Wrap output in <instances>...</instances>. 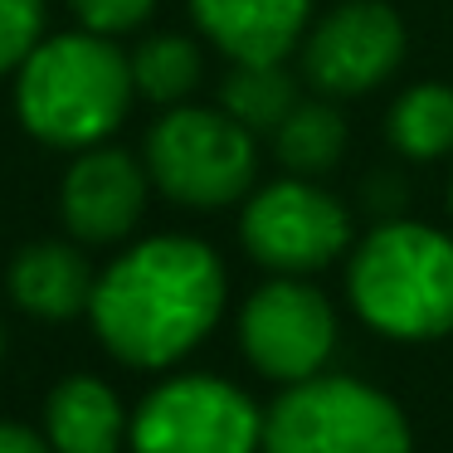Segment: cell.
<instances>
[{
	"label": "cell",
	"instance_id": "1",
	"mask_svg": "<svg viewBox=\"0 0 453 453\" xmlns=\"http://www.w3.org/2000/svg\"><path fill=\"white\" fill-rule=\"evenodd\" d=\"M225 268L200 239H142L93 288V326L127 365H171L215 326Z\"/></svg>",
	"mask_w": 453,
	"mask_h": 453
},
{
	"label": "cell",
	"instance_id": "2",
	"mask_svg": "<svg viewBox=\"0 0 453 453\" xmlns=\"http://www.w3.org/2000/svg\"><path fill=\"white\" fill-rule=\"evenodd\" d=\"M137 83L132 64L108 35H44L15 73V118L35 142L59 151L103 147L122 127Z\"/></svg>",
	"mask_w": 453,
	"mask_h": 453
},
{
	"label": "cell",
	"instance_id": "3",
	"mask_svg": "<svg viewBox=\"0 0 453 453\" xmlns=\"http://www.w3.org/2000/svg\"><path fill=\"white\" fill-rule=\"evenodd\" d=\"M351 303L400 342L453 332V239L414 219L380 225L351 258Z\"/></svg>",
	"mask_w": 453,
	"mask_h": 453
},
{
	"label": "cell",
	"instance_id": "4",
	"mask_svg": "<svg viewBox=\"0 0 453 453\" xmlns=\"http://www.w3.org/2000/svg\"><path fill=\"white\" fill-rule=\"evenodd\" d=\"M258 171L254 132L225 108H166L147 137V176L166 200L190 210H219L244 200Z\"/></svg>",
	"mask_w": 453,
	"mask_h": 453
},
{
	"label": "cell",
	"instance_id": "5",
	"mask_svg": "<svg viewBox=\"0 0 453 453\" xmlns=\"http://www.w3.org/2000/svg\"><path fill=\"white\" fill-rule=\"evenodd\" d=\"M264 453H410V429L380 390L342 375H312L264 419Z\"/></svg>",
	"mask_w": 453,
	"mask_h": 453
},
{
	"label": "cell",
	"instance_id": "6",
	"mask_svg": "<svg viewBox=\"0 0 453 453\" xmlns=\"http://www.w3.org/2000/svg\"><path fill=\"white\" fill-rule=\"evenodd\" d=\"M303 83L317 98H361L404 64V20L385 0H342L303 35Z\"/></svg>",
	"mask_w": 453,
	"mask_h": 453
},
{
	"label": "cell",
	"instance_id": "7",
	"mask_svg": "<svg viewBox=\"0 0 453 453\" xmlns=\"http://www.w3.org/2000/svg\"><path fill=\"white\" fill-rule=\"evenodd\" d=\"M239 239H244L249 258H258L273 273L297 278V273H317L342 254L346 239H351V219L322 186L288 176L249 196Z\"/></svg>",
	"mask_w": 453,
	"mask_h": 453
},
{
	"label": "cell",
	"instance_id": "8",
	"mask_svg": "<svg viewBox=\"0 0 453 453\" xmlns=\"http://www.w3.org/2000/svg\"><path fill=\"white\" fill-rule=\"evenodd\" d=\"M264 439L258 410L225 380H171L137 410V453H254Z\"/></svg>",
	"mask_w": 453,
	"mask_h": 453
},
{
	"label": "cell",
	"instance_id": "9",
	"mask_svg": "<svg viewBox=\"0 0 453 453\" xmlns=\"http://www.w3.org/2000/svg\"><path fill=\"white\" fill-rule=\"evenodd\" d=\"M239 336H244L249 361L268 380L297 385L312 380L326 365V356L336 346V317L317 288L297 283V278H278L244 303Z\"/></svg>",
	"mask_w": 453,
	"mask_h": 453
},
{
	"label": "cell",
	"instance_id": "10",
	"mask_svg": "<svg viewBox=\"0 0 453 453\" xmlns=\"http://www.w3.org/2000/svg\"><path fill=\"white\" fill-rule=\"evenodd\" d=\"M147 166L122 147H88L69 166L59 190V210L73 239L83 244H118L137 229L147 210Z\"/></svg>",
	"mask_w": 453,
	"mask_h": 453
},
{
	"label": "cell",
	"instance_id": "11",
	"mask_svg": "<svg viewBox=\"0 0 453 453\" xmlns=\"http://www.w3.org/2000/svg\"><path fill=\"white\" fill-rule=\"evenodd\" d=\"M200 35L229 64L288 59L312 25V0H190Z\"/></svg>",
	"mask_w": 453,
	"mask_h": 453
},
{
	"label": "cell",
	"instance_id": "12",
	"mask_svg": "<svg viewBox=\"0 0 453 453\" xmlns=\"http://www.w3.org/2000/svg\"><path fill=\"white\" fill-rule=\"evenodd\" d=\"M11 297L15 307H25L30 317H44V322H64V317L93 307V278L88 258L79 249L59 244V239H44V244H30L15 254L11 264Z\"/></svg>",
	"mask_w": 453,
	"mask_h": 453
},
{
	"label": "cell",
	"instance_id": "13",
	"mask_svg": "<svg viewBox=\"0 0 453 453\" xmlns=\"http://www.w3.org/2000/svg\"><path fill=\"white\" fill-rule=\"evenodd\" d=\"M122 404L103 380H64L50 395V449L54 453H118Z\"/></svg>",
	"mask_w": 453,
	"mask_h": 453
},
{
	"label": "cell",
	"instance_id": "14",
	"mask_svg": "<svg viewBox=\"0 0 453 453\" xmlns=\"http://www.w3.org/2000/svg\"><path fill=\"white\" fill-rule=\"evenodd\" d=\"M297 73L288 59H264V64H229L225 83H219V108L239 122L244 132H268L273 137L283 118L297 108Z\"/></svg>",
	"mask_w": 453,
	"mask_h": 453
},
{
	"label": "cell",
	"instance_id": "15",
	"mask_svg": "<svg viewBox=\"0 0 453 453\" xmlns=\"http://www.w3.org/2000/svg\"><path fill=\"white\" fill-rule=\"evenodd\" d=\"M346 118L336 112L332 98H303L273 132V151L288 166V176H326L336 161L346 157Z\"/></svg>",
	"mask_w": 453,
	"mask_h": 453
},
{
	"label": "cell",
	"instance_id": "16",
	"mask_svg": "<svg viewBox=\"0 0 453 453\" xmlns=\"http://www.w3.org/2000/svg\"><path fill=\"white\" fill-rule=\"evenodd\" d=\"M137 98L161 103V108H180L190 93L205 83V54L190 35H147L137 50L127 54Z\"/></svg>",
	"mask_w": 453,
	"mask_h": 453
},
{
	"label": "cell",
	"instance_id": "17",
	"mask_svg": "<svg viewBox=\"0 0 453 453\" xmlns=\"http://www.w3.org/2000/svg\"><path fill=\"white\" fill-rule=\"evenodd\" d=\"M390 147L404 161H439L453 151V88L439 79L414 83L395 98L390 108Z\"/></svg>",
	"mask_w": 453,
	"mask_h": 453
},
{
	"label": "cell",
	"instance_id": "18",
	"mask_svg": "<svg viewBox=\"0 0 453 453\" xmlns=\"http://www.w3.org/2000/svg\"><path fill=\"white\" fill-rule=\"evenodd\" d=\"M44 40V0H0V79L20 73V64Z\"/></svg>",
	"mask_w": 453,
	"mask_h": 453
},
{
	"label": "cell",
	"instance_id": "19",
	"mask_svg": "<svg viewBox=\"0 0 453 453\" xmlns=\"http://www.w3.org/2000/svg\"><path fill=\"white\" fill-rule=\"evenodd\" d=\"M69 11L79 15L83 30L118 40V35H132L151 20L157 0H69Z\"/></svg>",
	"mask_w": 453,
	"mask_h": 453
},
{
	"label": "cell",
	"instance_id": "20",
	"mask_svg": "<svg viewBox=\"0 0 453 453\" xmlns=\"http://www.w3.org/2000/svg\"><path fill=\"white\" fill-rule=\"evenodd\" d=\"M0 453H50L40 434L20 429V424H0Z\"/></svg>",
	"mask_w": 453,
	"mask_h": 453
},
{
	"label": "cell",
	"instance_id": "21",
	"mask_svg": "<svg viewBox=\"0 0 453 453\" xmlns=\"http://www.w3.org/2000/svg\"><path fill=\"white\" fill-rule=\"evenodd\" d=\"M0 356H5V332H0Z\"/></svg>",
	"mask_w": 453,
	"mask_h": 453
},
{
	"label": "cell",
	"instance_id": "22",
	"mask_svg": "<svg viewBox=\"0 0 453 453\" xmlns=\"http://www.w3.org/2000/svg\"><path fill=\"white\" fill-rule=\"evenodd\" d=\"M449 205H453V190H449Z\"/></svg>",
	"mask_w": 453,
	"mask_h": 453
}]
</instances>
